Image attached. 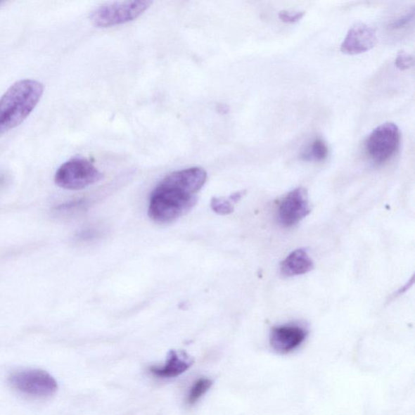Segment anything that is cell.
Returning a JSON list of instances; mask_svg holds the SVG:
<instances>
[{
	"label": "cell",
	"mask_w": 415,
	"mask_h": 415,
	"mask_svg": "<svg viewBox=\"0 0 415 415\" xmlns=\"http://www.w3.org/2000/svg\"><path fill=\"white\" fill-rule=\"evenodd\" d=\"M44 93V84L35 79H21L13 84L0 98V136L23 124Z\"/></svg>",
	"instance_id": "cell-1"
},
{
	"label": "cell",
	"mask_w": 415,
	"mask_h": 415,
	"mask_svg": "<svg viewBox=\"0 0 415 415\" xmlns=\"http://www.w3.org/2000/svg\"><path fill=\"white\" fill-rule=\"evenodd\" d=\"M196 202V195L158 185L151 196L148 216L158 224H169L187 214Z\"/></svg>",
	"instance_id": "cell-2"
},
{
	"label": "cell",
	"mask_w": 415,
	"mask_h": 415,
	"mask_svg": "<svg viewBox=\"0 0 415 415\" xmlns=\"http://www.w3.org/2000/svg\"><path fill=\"white\" fill-rule=\"evenodd\" d=\"M103 179V174L84 158L70 159L61 165L55 174V183L66 190H82Z\"/></svg>",
	"instance_id": "cell-3"
},
{
	"label": "cell",
	"mask_w": 415,
	"mask_h": 415,
	"mask_svg": "<svg viewBox=\"0 0 415 415\" xmlns=\"http://www.w3.org/2000/svg\"><path fill=\"white\" fill-rule=\"evenodd\" d=\"M152 4L146 0L104 4L94 10L89 18L96 27H111L139 18Z\"/></svg>",
	"instance_id": "cell-4"
},
{
	"label": "cell",
	"mask_w": 415,
	"mask_h": 415,
	"mask_svg": "<svg viewBox=\"0 0 415 415\" xmlns=\"http://www.w3.org/2000/svg\"><path fill=\"white\" fill-rule=\"evenodd\" d=\"M401 141V132L395 123L382 124L371 132L365 142V151L376 164L381 165L395 155Z\"/></svg>",
	"instance_id": "cell-5"
},
{
	"label": "cell",
	"mask_w": 415,
	"mask_h": 415,
	"mask_svg": "<svg viewBox=\"0 0 415 415\" xmlns=\"http://www.w3.org/2000/svg\"><path fill=\"white\" fill-rule=\"evenodd\" d=\"M10 384L25 395L46 397L58 390L56 381L44 370L30 369L15 372L10 376Z\"/></svg>",
	"instance_id": "cell-6"
},
{
	"label": "cell",
	"mask_w": 415,
	"mask_h": 415,
	"mask_svg": "<svg viewBox=\"0 0 415 415\" xmlns=\"http://www.w3.org/2000/svg\"><path fill=\"white\" fill-rule=\"evenodd\" d=\"M310 212L307 191L297 188L290 191L280 202L278 219L281 225L290 227L298 224Z\"/></svg>",
	"instance_id": "cell-7"
},
{
	"label": "cell",
	"mask_w": 415,
	"mask_h": 415,
	"mask_svg": "<svg viewBox=\"0 0 415 415\" xmlns=\"http://www.w3.org/2000/svg\"><path fill=\"white\" fill-rule=\"evenodd\" d=\"M206 180L207 172L205 170L200 167H191L168 174L158 185L164 188L196 195L203 188Z\"/></svg>",
	"instance_id": "cell-8"
},
{
	"label": "cell",
	"mask_w": 415,
	"mask_h": 415,
	"mask_svg": "<svg viewBox=\"0 0 415 415\" xmlns=\"http://www.w3.org/2000/svg\"><path fill=\"white\" fill-rule=\"evenodd\" d=\"M376 40L374 29L364 23H357L349 30L340 45V51L349 56L362 54L371 50L376 46Z\"/></svg>",
	"instance_id": "cell-9"
},
{
	"label": "cell",
	"mask_w": 415,
	"mask_h": 415,
	"mask_svg": "<svg viewBox=\"0 0 415 415\" xmlns=\"http://www.w3.org/2000/svg\"><path fill=\"white\" fill-rule=\"evenodd\" d=\"M307 333L296 324L276 326L270 332L269 343L276 352L286 354L295 350L305 342Z\"/></svg>",
	"instance_id": "cell-10"
},
{
	"label": "cell",
	"mask_w": 415,
	"mask_h": 415,
	"mask_svg": "<svg viewBox=\"0 0 415 415\" xmlns=\"http://www.w3.org/2000/svg\"><path fill=\"white\" fill-rule=\"evenodd\" d=\"M194 364V359L183 350H170L166 364L151 366V374L158 378H174L183 374Z\"/></svg>",
	"instance_id": "cell-11"
},
{
	"label": "cell",
	"mask_w": 415,
	"mask_h": 415,
	"mask_svg": "<svg viewBox=\"0 0 415 415\" xmlns=\"http://www.w3.org/2000/svg\"><path fill=\"white\" fill-rule=\"evenodd\" d=\"M314 267L312 260L305 248L291 253L281 264V274L286 276L307 274Z\"/></svg>",
	"instance_id": "cell-12"
},
{
	"label": "cell",
	"mask_w": 415,
	"mask_h": 415,
	"mask_svg": "<svg viewBox=\"0 0 415 415\" xmlns=\"http://www.w3.org/2000/svg\"><path fill=\"white\" fill-rule=\"evenodd\" d=\"M328 147L321 138H317L300 154L302 160L305 162H322L328 155Z\"/></svg>",
	"instance_id": "cell-13"
},
{
	"label": "cell",
	"mask_w": 415,
	"mask_h": 415,
	"mask_svg": "<svg viewBox=\"0 0 415 415\" xmlns=\"http://www.w3.org/2000/svg\"><path fill=\"white\" fill-rule=\"evenodd\" d=\"M212 385V381L210 379H205V378H201L196 381L189 393L188 403L189 405H193L196 402H198L200 398L209 391Z\"/></svg>",
	"instance_id": "cell-14"
},
{
	"label": "cell",
	"mask_w": 415,
	"mask_h": 415,
	"mask_svg": "<svg viewBox=\"0 0 415 415\" xmlns=\"http://www.w3.org/2000/svg\"><path fill=\"white\" fill-rule=\"evenodd\" d=\"M211 209L220 215H231L234 212V206L230 200L221 198H214L211 200Z\"/></svg>",
	"instance_id": "cell-15"
},
{
	"label": "cell",
	"mask_w": 415,
	"mask_h": 415,
	"mask_svg": "<svg viewBox=\"0 0 415 415\" xmlns=\"http://www.w3.org/2000/svg\"><path fill=\"white\" fill-rule=\"evenodd\" d=\"M414 63V56L405 51L399 52L396 60L395 66L401 71H406L412 68Z\"/></svg>",
	"instance_id": "cell-16"
},
{
	"label": "cell",
	"mask_w": 415,
	"mask_h": 415,
	"mask_svg": "<svg viewBox=\"0 0 415 415\" xmlns=\"http://www.w3.org/2000/svg\"><path fill=\"white\" fill-rule=\"evenodd\" d=\"M85 205V201L83 200L68 202V203L62 204L56 206L54 209L55 212L61 215H68L74 211L81 209L82 206Z\"/></svg>",
	"instance_id": "cell-17"
},
{
	"label": "cell",
	"mask_w": 415,
	"mask_h": 415,
	"mask_svg": "<svg viewBox=\"0 0 415 415\" xmlns=\"http://www.w3.org/2000/svg\"><path fill=\"white\" fill-rule=\"evenodd\" d=\"M414 19V9L409 13L402 15L395 20H393L392 23L388 25L392 30H399L407 27V25L411 24Z\"/></svg>",
	"instance_id": "cell-18"
},
{
	"label": "cell",
	"mask_w": 415,
	"mask_h": 415,
	"mask_svg": "<svg viewBox=\"0 0 415 415\" xmlns=\"http://www.w3.org/2000/svg\"><path fill=\"white\" fill-rule=\"evenodd\" d=\"M305 12H290V11H281L279 13V19L284 23L294 24L305 17Z\"/></svg>",
	"instance_id": "cell-19"
},
{
	"label": "cell",
	"mask_w": 415,
	"mask_h": 415,
	"mask_svg": "<svg viewBox=\"0 0 415 415\" xmlns=\"http://www.w3.org/2000/svg\"><path fill=\"white\" fill-rule=\"evenodd\" d=\"M245 194V191H238V193H234L231 196L230 200L234 202V203H237L238 200H241L243 196Z\"/></svg>",
	"instance_id": "cell-20"
},
{
	"label": "cell",
	"mask_w": 415,
	"mask_h": 415,
	"mask_svg": "<svg viewBox=\"0 0 415 415\" xmlns=\"http://www.w3.org/2000/svg\"><path fill=\"white\" fill-rule=\"evenodd\" d=\"M0 4H1V2H0Z\"/></svg>",
	"instance_id": "cell-21"
}]
</instances>
